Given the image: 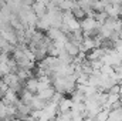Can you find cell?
<instances>
[{
	"label": "cell",
	"mask_w": 122,
	"mask_h": 121,
	"mask_svg": "<svg viewBox=\"0 0 122 121\" xmlns=\"http://www.w3.org/2000/svg\"><path fill=\"white\" fill-rule=\"evenodd\" d=\"M33 11L38 16V17H43L46 13H47V4L41 0H34L33 1Z\"/></svg>",
	"instance_id": "2"
},
{
	"label": "cell",
	"mask_w": 122,
	"mask_h": 121,
	"mask_svg": "<svg viewBox=\"0 0 122 121\" xmlns=\"http://www.w3.org/2000/svg\"><path fill=\"white\" fill-rule=\"evenodd\" d=\"M71 11H72L74 17H75V19H78V20H82V19H85V17H87L85 10L78 4V1H77V0H75V3H74V6H72V9H71Z\"/></svg>",
	"instance_id": "6"
},
{
	"label": "cell",
	"mask_w": 122,
	"mask_h": 121,
	"mask_svg": "<svg viewBox=\"0 0 122 121\" xmlns=\"http://www.w3.org/2000/svg\"><path fill=\"white\" fill-rule=\"evenodd\" d=\"M34 57H36V61H41L44 60L46 57H47V54H48V50H47V47H44V46H38L34 51Z\"/></svg>",
	"instance_id": "7"
},
{
	"label": "cell",
	"mask_w": 122,
	"mask_h": 121,
	"mask_svg": "<svg viewBox=\"0 0 122 121\" xmlns=\"http://www.w3.org/2000/svg\"><path fill=\"white\" fill-rule=\"evenodd\" d=\"M24 87H26L27 90L33 91V93H37V88H38V78H37V77H30V78L26 81Z\"/></svg>",
	"instance_id": "9"
},
{
	"label": "cell",
	"mask_w": 122,
	"mask_h": 121,
	"mask_svg": "<svg viewBox=\"0 0 122 121\" xmlns=\"http://www.w3.org/2000/svg\"><path fill=\"white\" fill-rule=\"evenodd\" d=\"M64 49H65V51L67 53H70L71 56H77L81 50H80V46L78 44H75L74 41H71V40H67L65 43H64Z\"/></svg>",
	"instance_id": "5"
},
{
	"label": "cell",
	"mask_w": 122,
	"mask_h": 121,
	"mask_svg": "<svg viewBox=\"0 0 122 121\" xmlns=\"http://www.w3.org/2000/svg\"><path fill=\"white\" fill-rule=\"evenodd\" d=\"M72 104H74L72 98H67V97H64L60 103H58V111L64 113V111H68V110H71Z\"/></svg>",
	"instance_id": "8"
},
{
	"label": "cell",
	"mask_w": 122,
	"mask_h": 121,
	"mask_svg": "<svg viewBox=\"0 0 122 121\" xmlns=\"http://www.w3.org/2000/svg\"><path fill=\"white\" fill-rule=\"evenodd\" d=\"M54 93H56V88L54 87H47V88H44L43 91H38L37 94L41 97V98H44V100H51V97L54 95Z\"/></svg>",
	"instance_id": "10"
},
{
	"label": "cell",
	"mask_w": 122,
	"mask_h": 121,
	"mask_svg": "<svg viewBox=\"0 0 122 121\" xmlns=\"http://www.w3.org/2000/svg\"><path fill=\"white\" fill-rule=\"evenodd\" d=\"M62 98H64V94H62V93H58V91H56V93H54V95L51 97V101H54V103H57V104H58Z\"/></svg>",
	"instance_id": "11"
},
{
	"label": "cell",
	"mask_w": 122,
	"mask_h": 121,
	"mask_svg": "<svg viewBox=\"0 0 122 121\" xmlns=\"http://www.w3.org/2000/svg\"><path fill=\"white\" fill-rule=\"evenodd\" d=\"M48 101H50V100H44V98H41L38 94H34V97L31 98L30 104H31V107H33V108L43 110V108H44V107L48 104Z\"/></svg>",
	"instance_id": "4"
},
{
	"label": "cell",
	"mask_w": 122,
	"mask_h": 121,
	"mask_svg": "<svg viewBox=\"0 0 122 121\" xmlns=\"http://www.w3.org/2000/svg\"><path fill=\"white\" fill-rule=\"evenodd\" d=\"M37 30H43V31H47L50 27H51V22H50V16L46 13L43 17H38L37 20Z\"/></svg>",
	"instance_id": "3"
},
{
	"label": "cell",
	"mask_w": 122,
	"mask_h": 121,
	"mask_svg": "<svg viewBox=\"0 0 122 121\" xmlns=\"http://www.w3.org/2000/svg\"><path fill=\"white\" fill-rule=\"evenodd\" d=\"M1 101H3L4 104H16V105H17V103L20 101V94H19L17 91L9 88V90L4 93V95L1 97Z\"/></svg>",
	"instance_id": "1"
}]
</instances>
